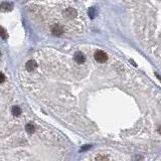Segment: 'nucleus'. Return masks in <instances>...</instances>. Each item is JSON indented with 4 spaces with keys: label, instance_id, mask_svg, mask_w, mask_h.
Segmentation results:
<instances>
[{
    "label": "nucleus",
    "instance_id": "1",
    "mask_svg": "<svg viewBox=\"0 0 161 161\" xmlns=\"http://www.w3.org/2000/svg\"><path fill=\"white\" fill-rule=\"evenodd\" d=\"M95 60L100 63H106V61H108V56L105 51H96V53H95Z\"/></svg>",
    "mask_w": 161,
    "mask_h": 161
},
{
    "label": "nucleus",
    "instance_id": "2",
    "mask_svg": "<svg viewBox=\"0 0 161 161\" xmlns=\"http://www.w3.org/2000/svg\"><path fill=\"white\" fill-rule=\"evenodd\" d=\"M51 33H53L54 36H61V35L63 33V27L61 26V24L53 25V28H51Z\"/></svg>",
    "mask_w": 161,
    "mask_h": 161
},
{
    "label": "nucleus",
    "instance_id": "3",
    "mask_svg": "<svg viewBox=\"0 0 161 161\" xmlns=\"http://www.w3.org/2000/svg\"><path fill=\"white\" fill-rule=\"evenodd\" d=\"M63 14H65V16L67 18H68V19H72V18H75L76 16H77V10L74 8H67L65 10V12H63Z\"/></svg>",
    "mask_w": 161,
    "mask_h": 161
},
{
    "label": "nucleus",
    "instance_id": "4",
    "mask_svg": "<svg viewBox=\"0 0 161 161\" xmlns=\"http://www.w3.org/2000/svg\"><path fill=\"white\" fill-rule=\"evenodd\" d=\"M12 3H9V2H2L0 4V11L2 12H8V11L12 10Z\"/></svg>",
    "mask_w": 161,
    "mask_h": 161
},
{
    "label": "nucleus",
    "instance_id": "5",
    "mask_svg": "<svg viewBox=\"0 0 161 161\" xmlns=\"http://www.w3.org/2000/svg\"><path fill=\"white\" fill-rule=\"evenodd\" d=\"M36 67H37V65L34 61H28L27 63H25V68H26V71L29 73L33 72L35 68H36Z\"/></svg>",
    "mask_w": 161,
    "mask_h": 161
},
{
    "label": "nucleus",
    "instance_id": "6",
    "mask_svg": "<svg viewBox=\"0 0 161 161\" xmlns=\"http://www.w3.org/2000/svg\"><path fill=\"white\" fill-rule=\"evenodd\" d=\"M75 61H77L78 63L82 65V63H84L85 61H86V56H85L84 53H77L75 54Z\"/></svg>",
    "mask_w": 161,
    "mask_h": 161
},
{
    "label": "nucleus",
    "instance_id": "7",
    "mask_svg": "<svg viewBox=\"0 0 161 161\" xmlns=\"http://www.w3.org/2000/svg\"><path fill=\"white\" fill-rule=\"evenodd\" d=\"M11 113H12L13 116L18 117V116H20L21 114V109L18 107V106H13L12 109H11Z\"/></svg>",
    "mask_w": 161,
    "mask_h": 161
},
{
    "label": "nucleus",
    "instance_id": "8",
    "mask_svg": "<svg viewBox=\"0 0 161 161\" xmlns=\"http://www.w3.org/2000/svg\"><path fill=\"white\" fill-rule=\"evenodd\" d=\"M0 36L2 37V39H7L8 38V34H7V31L4 27H2L0 25Z\"/></svg>",
    "mask_w": 161,
    "mask_h": 161
},
{
    "label": "nucleus",
    "instance_id": "9",
    "mask_svg": "<svg viewBox=\"0 0 161 161\" xmlns=\"http://www.w3.org/2000/svg\"><path fill=\"white\" fill-rule=\"evenodd\" d=\"M25 129H26V132L28 134H32L34 132V126L32 124H27L25 126Z\"/></svg>",
    "mask_w": 161,
    "mask_h": 161
},
{
    "label": "nucleus",
    "instance_id": "10",
    "mask_svg": "<svg viewBox=\"0 0 161 161\" xmlns=\"http://www.w3.org/2000/svg\"><path fill=\"white\" fill-rule=\"evenodd\" d=\"M89 15L91 18H94L95 16H96V9H95L94 7H92V8L89 9Z\"/></svg>",
    "mask_w": 161,
    "mask_h": 161
},
{
    "label": "nucleus",
    "instance_id": "11",
    "mask_svg": "<svg viewBox=\"0 0 161 161\" xmlns=\"http://www.w3.org/2000/svg\"><path fill=\"white\" fill-rule=\"evenodd\" d=\"M4 80H5V76L2 74V73H0V84L4 83Z\"/></svg>",
    "mask_w": 161,
    "mask_h": 161
},
{
    "label": "nucleus",
    "instance_id": "12",
    "mask_svg": "<svg viewBox=\"0 0 161 161\" xmlns=\"http://www.w3.org/2000/svg\"><path fill=\"white\" fill-rule=\"evenodd\" d=\"M108 157H105V156H99L97 157V160H107Z\"/></svg>",
    "mask_w": 161,
    "mask_h": 161
},
{
    "label": "nucleus",
    "instance_id": "13",
    "mask_svg": "<svg viewBox=\"0 0 161 161\" xmlns=\"http://www.w3.org/2000/svg\"><path fill=\"white\" fill-rule=\"evenodd\" d=\"M158 132H159V134L161 135V126L159 127V129H158Z\"/></svg>",
    "mask_w": 161,
    "mask_h": 161
},
{
    "label": "nucleus",
    "instance_id": "14",
    "mask_svg": "<svg viewBox=\"0 0 161 161\" xmlns=\"http://www.w3.org/2000/svg\"><path fill=\"white\" fill-rule=\"evenodd\" d=\"M0 56H1V51H0Z\"/></svg>",
    "mask_w": 161,
    "mask_h": 161
}]
</instances>
